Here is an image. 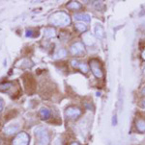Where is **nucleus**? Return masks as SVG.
<instances>
[{"label": "nucleus", "mask_w": 145, "mask_h": 145, "mask_svg": "<svg viewBox=\"0 0 145 145\" xmlns=\"http://www.w3.org/2000/svg\"><path fill=\"white\" fill-rule=\"evenodd\" d=\"M71 145H79V144H78L77 142H73V143L71 144Z\"/></svg>", "instance_id": "393cba45"}, {"label": "nucleus", "mask_w": 145, "mask_h": 145, "mask_svg": "<svg viewBox=\"0 0 145 145\" xmlns=\"http://www.w3.org/2000/svg\"><path fill=\"white\" fill-rule=\"evenodd\" d=\"M141 56H142V59H143V60H145V49L143 50V52H142Z\"/></svg>", "instance_id": "4be33fe9"}, {"label": "nucleus", "mask_w": 145, "mask_h": 145, "mask_svg": "<svg viewBox=\"0 0 145 145\" xmlns=\"http://www.w3.org/2000/svg\"><path fill=\"white\" fill-rule=\"evenodd\" d=\"M136 128L139 132L143 133L145 132V120L143 119H138L136 122Z\"/></svg>", "instance_id": "2eb2a0df"}, {"label": "nucleus", "mask_w": 145, "mask_h": 145, "mask_svg": "<svg viewBox=\"0 0 145 145\" xmlns=\"http://www.w3.org/2000/svg\"><path fill=\"white\" fill-rule=\"evenodd\" d=\"M50 22L54 26L64 27L71 23V18L69 14H66L65 12H56L53 14H51Z\"/></svg>", "instance_id": "f257e3e1"}, {"label": "nucleus", "mask_w": 145, "mask_h": 145, "mask_svg": "<svg viewBox=\"0 0 145 145\" xmlns=\"http://www.w3.org/2000/svg\"><path fill=\"white\" fill-rule=\"evenodd\" d=\"M82 39H83V41H84L87 45H93V44L95 43V41H96L94 36L91 35L90 33H85L84 35H83Z\"/></svg>", "instance_id": "6e6552de"}, {"label": "nucleus", "mask_w": 145, "mask_h": 145, "mask_svg": "<svg viewBox=\"0 0 145 145\" xmlns=\"http://www.w3.org/2000/svg\"><path fill=\"white\" fill-rule=\"evenodd\" d=\"M3 109H4V101L2 98H0V112L3 110Z\"/></svg>", "instance_id": "aec40b11"}, {"label": "nucleus", "mask_w": 145, "mask_h": 145, "mask_svg": "<svg viewBox=\"0 0 145 145\" xmlns=\"http://www.w3.org/2000/svg\"><path fill=\"white\" fill-rule=\"evenodd\" d=\"M142 94H144V95H145V87L143 88V89H142Z\"/></svg>", "instance_id": "b1692460"}, {"label": "nucleus", "mask_w": 145, "mask_h": 145, "mask_svg": "<svg viewBox=\"0 0 145 145\" xmlns=\"http://www.w3.org/2000/svg\"><path fill=\"white\" fill-rule=\"evenodd\" d=\"M75 28H77V30L81 32V33H83V32H85L87 30L86 25H84L83 23H77V24H75Z\"/></svg>", "instance_id": "a211bd4d"}, {"label": "nucleus", "mask_w": 145, "mask_h": 145, "mask_svg": "<svg viewBox=\"0 0 145 145\" xmlns=\"http://www.w3.org/2000/svg\"><path fill=\"white\" fill-rule=\"evenodd\" d=\"M67 7H68V9H70V10H78V9H80L81 6H80V4L78 3V2L72 1L67 5Z\"/></svg>", "instance_id": "dca6fc26"}, {"label": "nucleus", "mask_w": 145, "mask_h": 145, "mask_svg": "<svg viewBox=\"0 0 145 145\" xmlns=\"http://www.w3.org/2000/svg\"><path fill=\"white\" fill-rule=\"evenodd\" d=\"M90 67L92 70L93 74H94L97 78H103L104 73H103V69L101 67L100 63L97 60H92L90 61Z\"/></svg>", "instance_id": "20e7f679"}, {"label": "nucleus", "mask_w": 145, "mask_h": 145, "mask_svg": "<svg viewBox=\"0 0 145 145\" xmlns=\"http://www.w3.org/2000/svg\"><path fill=\"white\" fill-rule=\"evenodd\" d=\"M72 65L73 67H77V68H79L82 72L86 73L88 72V66L85 65V63H78L77 61H73L72 62Z\"/></svg>", "instance_id": "9d476101"}, {"label": "nucleus", "mask_w": 145, "mask_h": 145, "mask_svg": "<svg viewBox=\"0 0 145 145\" xmlns=\"http://www.w3.org/2000/svg\"><path fill=\"white\" fill-rule=\"evenodd\" d=\"M66 55H67V51H66L65 49H60V50H58L57 52L55 53L54 58L55 59H62L65 57Z\"/></svg>", "instance_id": "f3484780"}, {"label": "nucleus", "mask_w": 145, "mask_h": 145, "mask_svg": "<svg viewBox=\"0 0 145 145\" xmlns=\"http://www.w3.org/2000/svg\"><path fill=\"white\" fill-rule=\"evenodd\" d=\"M30 143V137L27 133L21 132L15 137L12 144L13 145H29Z\"/></svg>", "instance_id": "7ed1b4c3"}, {"label": "nucleus", "mask_w": 145, "mask_h": 145, "mask_svg": "<svg viewBox=\"0 0 145 145\" xmlns=\"http://www.w3.org/2000/svg\"><path fill=\"white\" fill-rule=\"evenodd\" d=\"M52 145H61V140L59 138H56L55 140H53Z\"/></svg>", "instance_id": "412c9836"}, {"label": "nucleus", "mask_w": 145, "mask_h": 145, "mask_svg": "<svg viewBox=\"0 0 145 145\" xmlns=\"http://www.w3.org/2000/svg\"><path fill=\"white\" fill-rule=\"evenodd\" d=\"M65 114H66V116L69 117V118H77V117L81 114V110L78 109V108L71 107L66 110Z\"/></svg>", "instance_id": "39448f33"}, {"label": "nucleus", "mask_w": 145, "mask_h": 145, "mask_svg": "<svg viewBox=\"0 0 145 145\" xmlns=\"http://www.w3.org/2000/svg\"><path fill=\"white\" fill-rule=\"evenodd\" d=\"M75 20L89 22L90 21V16L86 14H75Z\"/></svg>", "instance_id": "9b49d317"}, {"label": "nucleus", "mask_w": 145, "mask_h": 145, "mask_svg": "<svg viewBox=\"0 0 145 145\" xmlns=\"http://www.w3.org/2000/svg\"><path fill=\"white\" fill-rule=\"evenodd\" d=\"M33 33H34V31L33 30H31V29H27V30H26V33H25V36L27 37H29V38H32V37H35L33 35Z\"/></svg>", "instance_id": "6ab92c4d"}, {"label": "nucleus", "mask_w": 145, "mask_h": 145, "mask_svg": "<svg viewBox=\"0 0 145 145\" xmlns=\"http://www.w3.org/2000/svg\"><path fill=\"white\" fill-rule=\"evenodd\" d=\"M19 130V123L8 124L3 128V131L6 135H14V134H16Z\"/></svg>", "instance_id": "423d86ee"}, {"label": "nucleus", "mask_w": 145, "mask_h": 145, "mask_svg": "<svg viewBox=\"0 0 145 145\" xmlns=\"http://www.w3.org/2000/svg\"><path fill=\"white\" fill-rule=\"evenodd\" d=\"M40 116L42 119H48L50 116V110L46 108H42L40 110Z\"/></svg>", "instance_id": "f8f14e48"}, {"label": "nucleus", "mask_w": 145, "mask_h": 145, "mask_svg": "<svg viewBox=\"0 0 145 145\" xmlns=\"http://www.w3.org/2000/svg\"><path fill=\"white\" fill-rule=\"evenodd\" d=\"M144 74H145V68H144Z\"/></svg>", "instance_id": "bb28decb"}, {"label": "nucleus", "mask_w": 145, "mask_h": 145, "mask_svg": "<svg viewBox=\"0 0 145 145\" xmlns=\"http://www.w3.org/2000/svg\"><path fill=\"white\" fill-rule=\"evenodd\" d=\"M84 52V46L81 42H75L71 46V53L73 55H80Z\"/></svg>", "instance_id": "0eeeda50"}, {"label": "nucleus", "mask_w": 145, "mask_h": 145, "mask_svg": "<svg viewBox=\"0 0 145 145\" xmlns=\"http://www.w3.org/2000/svg\"><path fill=\"white\" fill-rule=\"evenodd\" d=\"M35 137L37 139V145H48L50 143V135L44 127L36 128Z\"/></svg>", "instance_id": "f03ea898"}, {"label": "nucleus", "mask_w": 145, "mask_h": 145, "mask_svg": "<svg viewBox=\"0 0 145 145\" xmlns=\"http://www.w3.org/2000/svg\"><path fill=\"white\" fill-rule=\"evenodd\" d=\"M7 65V60L6 59H4V63H3V66H6Z\"/></svg>", "instance_id": "5701e85b"}, {"label": "nucleus", "mask_w": 145, "mask_h": 145, "mask_svg": "<svg viewBox=\"0 0 145 145\" xmlns=\"http://www.w3.org/2000/svg\"><path fill=\"white\" fill-rule=\"evenodd\" d=\"M143 107H145V100L143 101Z\"/></svg>", "instance_id": "a878e982"}, {"label": "nucleus", "mask_w": 145, "mask_h": 145, "mask_svg": "<svg viewBox=\"0 0 145 145\" xmlns=\"http://www.w3.org/2000/svg\"><path fill=\"white\" fill-rule=\"evenodd\" d=\"M95 34L98 38L100 39H103L105 38V31H104V28H103L101 25H97L95 27Z\"/></svg>", "instance_id": "ddd939ff"}, {"label": "nucleus", "mask_w": 145, "mask_h": 145, "mask_svg": "<svg viewBox=\"0 0 145 145\" xmlns=\"http://www.w3.org/2000/svg\"><path fill=\"white\" fill-rule=\"evenodd\" d=\"M44 35H45L46 38H48V39L52 38V37L55 36L54 29H52V28H46L45 30H44Z\"/></svg>", "instance_id": "4468645a"}, {"label": "nucleus", "mask_w": 145, "mask_h": 145, "mask_svg": "<svg viewBox=\"0 0 145 145\" xmlns=\"http://www.w3.org/2000/svg\"><path fill=\"white\" fill-rule=\"evenodd\" d=\"M14 83L12 82H6L0 84V91L1 92H9V89L13 88Z\"/></svg>", "instance_id": "1a4fd4ad"}]
</instances>
